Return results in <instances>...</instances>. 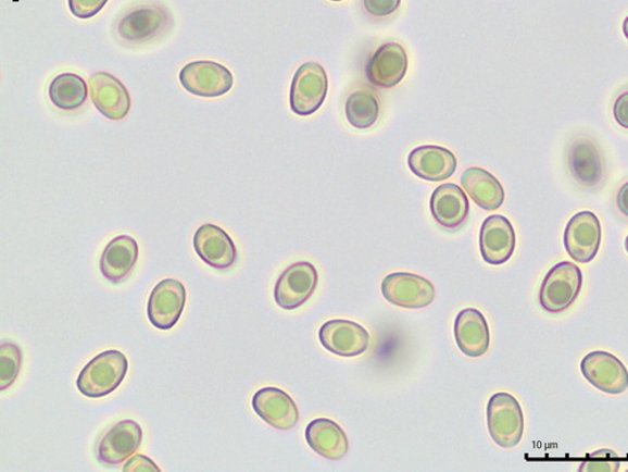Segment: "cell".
<instances>
[{
    "label": "cell",
    "instance_id": "6da1fadb",
    "mask_svg": "<svg viewBox=\"0 0 628 472\" xmlns=\"http://www.w3.org/2000/svg\"><path fill=\"white\" fill-rule=\"evenodd\" d=\"M174 26L171 11L159 2H148L128 8L115 23L117 41L136 47L156 41Z\"/></svg>",
    "mask_w": 628,
    "mask_h": 472
},
{
    "label": "cell",
    "instance_id": "7a4b0ae2",
    "mask_svg": "<svg viewBox=\"0 0 628 472\" xmlns=\"http://www.w3.org/2000/svg\"><path fill=\"white\" fill-rule=\"evenodd\" d=\"M128 372V360L123 351L104 350L79 372L76 386L88 398L106 397L121 386Z\"/></svg>",
    "mask_w": 628,
    "mask_h": 472
},
{
    "label": "cell",
    "instance_id": "3957f363",
    "mask_svg": "<svg viewBox=\"0 0 628 472\" xmlns=\"http://www.w3.org/2000/svg\"><path fill=\"white\" fill-rule=\"evenodd\" d=\"M487 422L490 437L503 449H512L522 442L525 434V415L518 399L511 394L499 392L490 397Z\"/></svg>",
    "mask_w": 628,
    "mask_h": 472
},
{
    "label": "cell",
    "instance_id": "277c9868",
    "mask_svg": "<svg viewBox=\"0 0 628 472\" xmlns=\"http://www.w3.org/2000/svg\"><path fill=\"white\" fill-rule=\"evenodd\" d=\"M582 284L581 269L568 261L560 262L545 275L539 291V302L549 313H562L576 301Z\"/></svg>",
    "mask_w": 628,
    "mask_h": 472
},
{
    "label": "cell",
    "instance_id": "5b68a950",
    "mask_svg": "<svg viewBox=\"0 0 628 472\" xmlns=\"http://www.w3.org/2000/svg\"><path fill=\"white\" fill-rule=\"evenodd\" d=\"M328 92V76L317 62H305L296 71L289 91V105L298 116H311L324 105Z\"/></svg>",
    "mask_w": 628,
    "mask_h": 472
},
{
    "label": "cell",
    "instance_id": "8992f818",
    "mask_svg": "<svg viewBox=\"0 0 628 472\" xmlns=\"http://www.w3.org/2000/svg\"><path fill=\"white\" fill-rule=\"evenodd\" d=\"M185 90L198 98H222L233 89L235 77L229 69L214 61H194L185 65L179 74Z\"/></svg>",
    "mask_w": 628,
    "mask_h": 472
},
{
    "label": "cell",
    "instance_id": "52a82bcc",
    "mask_svg": "<svg viewBox=\"0 0 628 472\" xmlns=\"http://www.w3.org/2000/svg\"><path fill=\"white\" fill-rule=\"evenodd\" d=\"M318 285V271L313 263L300 261L287 268L275 286V300L284 310L300 309L307 303Z\"/></svg>",
    "mask_w": 628,
    "mask_h": 472
},
{
    "label": "cell",
    "instance_id": "ba28073f",
    "mask_svg": "<svg viewBox=\"0 0 628 472\" xmlns=\"http://www.w3.org/2000/svg\"><path fill=\"white\" fill-rule=\"evenodd\" d=\"M381 293L385 300L394 307L423 309L431 306L437 296L430 280L412 272H392L382 280Z\"/></svg>",
    "mask_w": 628,
    "mask_h": 472
},
{
    "label": "cell",
    "instance_id": "9c48e42d",
    "mask_svg": "<svg viewBox=\"0 0 628 472\" xmlns=\"http://www.w3.org/2000/svg\"><path fill=\"white\" fill-rule=\"evenodd\" d=\"M187 306V289L179 280L165 278L152 289L148 301V318L159 331H171L179 323Z\"/></svg>",
    "mask_w": 628,
    "mask_h": 472
},
{
    "label": "cell",
    "instance_id": "30bf717a",
    "mask_svg": "<svg viewBox=\"0 0 628 472\" xmlns=\"http://www.w3.org/2000/svg\"><path fill=\"white\" fill-rule=\"evenodd\" d=\"M318 339L329 353L343 358L365 355L372 341L364 326L342 319L329 320L322 325Z\"/></svg>",
    "mask_w": 628,
    "mask_h": 472
},
{
    "label": "cell",
    "instance_id": "8fae6325",
    "mask_svg": "<svg viewBox=\"0 0 628 472\" xmlns=\"http://www.w3.org/2000/svg\"><path fill=\"white\" fill-rule=\"evenodd\" d=\"M583 377L593 387L608 395H621L628 388V371L616 356L595 350L581 362Z\"/></svg>",
    "mask_w": 628,
    "mask_h": 472
},
{
    "label": "cell",
    "instance_id": "7c38bea8",
    "mask_svg": "<svg viewBox=\"0 0 628 472\" xmlns=\"http://www.w3.org/2000/svg\"><path fill=\"white\" fill-rule=\"evenodd\" d=\"M601 223L590 211L579 212L568 222L565 231V247L572 260L589 263L598 256L601 246Z\"/></svg>",
    "mask_w": 628,
    "mask_h": 472
},
{
    "label": "cell",
    "instance_id": "4fadbf2b",
    "mask_svg": "<svg viewBox=\"0 0 628 472\" xmlns=\"http://www.w3.org/2000/svg\"><path fill=\"white\" fill-rule=\"evenodd\" d=\"M517 246V236L508 219L490 215L482 222L479 248L482 260L491 266H502L512 259Z\"/></svg>",
    "mask_w": 628,
    "mask_h": 472
},
{
    "label": "cell",
    "instance_id": "5bb4252c",
    "mask_svg": "<svg viewBox=\"0 0 628 472\" xmlns=\"http://www.w3.org/2000/svg\"><path fill=\"white\" fill-rule=\"evenodd\" d=\"M194 250L208 266L228 271L236 266L238 250L231 237L219 226L205 223L200 226L192 239Z\"/></svg>",
    "mask_w": 628,
    "mask_h": 472
},
{
    "label": "cell",
    "instance_id": "9a60e30c",
    "mask_svg": "<svg viewBox=\"0 0 628 472\" xmlns=\"http://www.w3.org/2000/svg\"><path fill=\"white\" fill-rule=\"evenodd\" d=\"M143 432L138 422L124 420L112 426L98 445V460L108 467H117L130 459L142 444Z\"/></svg>",
    "mask_w": 628,
    "mask_h": 472
},
{
    "label": "cell",
    "instance_id": "2e32d148",
    "mask_svg": "<svg viewBox=\"0 0 628 472\" xmlns=\"http://www.w3.org/2000/svg\"><path fill=\"white\" fill-rule=\"evenodd\" d=\"M409 59L405 48L397 42L384 44L369 58L366 76L380 89H392L406 76Z\"/></svg>",
    "mask_w": 628,
    "mask_h": 472
},
{
    "label": "cell",
    "instance_id": "e0dca14e",
    "mask_svg": "<svg viewBox=\"0 0 628 472\" xmlns=\"http://www.w3.org/2000/svg\"><path fill=\"white\" fill-rule=\"evenodd\" d=\"M88 87L95 108L104 117L118 122L127 116L131 108L130 94L118 78L108 72H98L90 77Z\"/></svg>",
    "mask_w": 628,
    "mask_h": 472
},
{
    "label": "cell",
    "instance_id": "ac0fdd59",
    "mask_svg": "<svg viewBox=\"0 0 628 472\" xmlns=\"http://www.w3.org/2000/svg\"><path fill=\"white\" fill-rule=\"evenodd\" d=\"M256 415L279 431L292 430L300 421V411L292 397L276 387H265L252 398Z\"/></svg>",
    "mask_w": 628,
    "mask_h": 472
},
{
    "label": "cell",
    "instance_id": "d6986e66",
    "mask_svg": "<svg viewBox=\"0 0 628 472\" xmlns=\"http://www.w3.org/2000/svg\"><path fill=\"white\" fill-rule=\"evenodd\" d=\"M567 162L572 177L585 188H594L605 177L601 150L592 139L581 136L572 141Z\"/></svg>",
    "mask_w": 628,
    "mask_h": 472
},
{
    "label": "cell",
    "instance_id": "ffe728a7",
    "mask_svg": "<svg viewBox=\"0 0 628 472\" xmlns=\"http://www.w3.org/2000/svg\"><path fill=\"white\" fill-rule=\"evenodd\" d=\"M139 254V244L134 237L121 235L112 238L101 256L102 276L114 285L124 283L138 263Z\"/></svg>",
    "mask_w": 628,
    "mask_h": 472
},
{
    "label": "cell",
    "instance_id": "44dd1931",
    "mask_svg": "<svg viewBox=\"0 0 628 472\" xmlns=\"http://www.w3.org/2000/svg\"><path fill=\"white\" fill-rule=\"evenodd\" d=\"M430 211L441 227L455 231L469 218V199L456 184H441L432 191Z\"/></svg>",
    "mask_w": 628,
    "mask_h": 472
},
{
    "label": "cell",
    "instance_id": "7402d4cb",
    "mask_svg": "<svg viewBox=\"0 0 628 472\" xmlns=\"http://www.w3.org/2000/svg\"><path fill=\"white\" fill-rule=\"evenodd\" d=\"M454 335L457 348L466 357H482L490 347L489 325L478 309H464L456 315Z\"/></svg>",
    "mask_w": 628,
    "mask_h": 472
},
{
    "label": "cell",
    "instance_id": "603a6c76",
    "mask_svg": "<svg viewBox=\"0 0 628 472\" xmlns=\"http://www.w3.org/2000/svg\"><path fill=\"white\" fill-rule=\"evenodd\" d=\"M407 164L416 177L428 182H442L453 177L457 160L452 151L445 148L424 146L410 153Z\"/></svg>",
    "mask_w": 628,
    "mask_h": 472
},
{
    "label": "cell",
    "instance_id": "cb8c5ba5",
    "mask_svg": "<svg viewBox=\"0 0 628 472\" xmlns=\"http://www.w3.org/2000/svg\"><path fill=\"white\" fill-rule=\"evenodd\" d=\"M304 437L311 449L322 458L337 461L349 454L348 435L332 420H313L305 428Z\"/></svg>",
    "mask_w": 628,
    "mask_h": 472
},
{
    "label": "cell",
    "instance_id": "d4e9b609",
    "mask_svg": "<svg viewBox=\"0 0 628 472\" xmlns=\"http://www.w3.org/2000/svg\"><path fill=\"white\" fill-rule=\"evenodd\" d=\"M462 187L482 210L495 211L504 203V188L493 174L473 166L462 175Z\"/></svg>",
    "mask_w": 628,
    "mask_h": 472
},
{
    "label": "cell",
    "instance_id": "484cf974",
    "mask_svg": "<svg viewBox=\"0 0 628 472\" xmlns=\"http://www.w3.org/2000/svg\"><path fill=\"white\" fill-rule=\"evenodd\" d=\"M88 89L85 79L77 74H61L55 76L50 87L48 96L55 108L63 111H74L84 105L87 100Z\"/></svg>",
    "mask_w": 628,
    "mask_h": 472
},
{
    "label": "cell",
    "instance_id": "4316f807",
    "mask_svg": "<svg viewBox=\"0 0 628 472\" xmlns=\"http://www.w3.org/2000/svg\"><path fill=\"white\" fill-rule=\"evenodd\" d=\"M344 114L356 129H368L375 125L380 115V100L377 94L365 86L354 90L346 101Z\"/></svg>",
    "mask_w": 628,
    "mask_h": 472
},
{
    "label": "cell",
    "instance_id": "83f0119b",
    "mask_svg": "<svg viewBox=\"0 0 628 472\" xmlns=\"http://www.w3.org/2000/svg\"><path fill=\"white\" fill-rule=\"evenodd\" d=\"M22 359V350L17 344L10 341L0 344V389L10 388L18 378Z\"/></svg>",
    "mask_w": 628,
    "mask_h": 472
},
{
    "label": "cell",
    "instance_id": "f1b7e54d",
    "mask_svg": "<svg viewBox=\"0 0 628 472\" xmlns=\"http://www.w3.org/2000/svg\"><path fill=\"white\" fill-rule=\"evenodd\" d=\"M621 467V459L615 451L602 449L586 456L581 462V472H617Z\"/></svg>",
    "mask_w": 628,
    "mask_h": 472
},
{
    "label": "cell",
    "instance_id": "f546056e",
    "mask_svg": "<svg viewBox=\"0 0 628 472\" xmlns=\"http://www.w3.org/2000/svg\"><path fill=\"white\" fill-rule=\"evenodd\" d=\"M109 0H68V8L72 15L78 20H91L98 15Z\"/></svg>",
    "mask_w": 628,
    "mask_h": 472
},
{
    "label": "cell",
    "instance_id": "4dcf8cb0",
    "mask_svg": "<svg viewBox=\"0 0 628 472\" xmlns=\"http://www.w3.org/2000/svg\"><path fill=\"white\" fill-rule=\"evenodd\" d=\"M401 0H364V8L374 18L390 17L399 10Z\"/></svg>",
    "mask_w": 628,
    "mask_h": 472
},
{
    "label": "cell",
    "instance_id": "1f68e13d",
    "mask_svg": "<svg viewBox=\"0 0 628 472\" xmlns=\"http://www.w3.org/2000/svg\"><path fill=\"white\" fill-rule=\"evenodd\" d=\"M125 472H159L156 463L143 455L131 456L126 460L123 469Z\"/></svg>",
    "mask_w": 628,
    "mask_h": 472
},
{
    "label": "cell",
    "instance_id": "d6a6232c",
    "mask_svg": "<svg viewBox=\"0 0 628 472\" xmlns=\"http://www.w3.org/2000/svg\"><path fill=\"white\" fill-rule=\"evenodd\" d=\"M617 124L628 131V91L618 96L614 105Z\"/></svg>",
    "mask_w": 628,
    "mask_h": 472
},
{
    "label": "cell",
    "instance_id": "836d02e7",
    "mask_svg": "<svg viewBox=\"0 0 628 472\" xmlns=\"http://www.w3.org/2000/svg\"><path fill=\"white\" fill-rule=\"evenodd\" d=\"M617 207L628 218V182L618 190Z\"/></svg>",
    "mask_w": 628,
    "mask_h": 472
},
{
    "label": "cell",
    "instance_id": "e575fe53",
    "mask_svg": "<svg viewBox=\"0 0 628 472\" xmlns=\"http://www.w3.org/2000/svg\"><path fill=\"white\" fill-rule=\"evenodd\" d=\"M624 34H625L626 38L628 39V17H626V20L624 22Z\"/></svg>",
    "mask_w": 628,
    "mask_h": 472
},
{
    "label": "cell",
    "instance_id": "d590c367",
    "mask_svg": "<svg viewBox=\"0 0 628 472\" xmlns=\"http://www.w3.org/2000/svg\"><path fill=\"white\" fill-rule=\"evenodd\" d=\"M625 248H626V251H627V253H628V236L626 237Z\"/></svg>",
    "mask_w": 628,
    "mask_h": 472
},
{
    "label": "cell",
    "instance_id": "8d00e7d4",
    "mask_svg": "<svg viewBox=\"0 0 628 472\" xmlns=\"http://www.w3.org/2000/svg\"><path fill=\"white\" fill-rule=\"evenodd\" d=\"M331 2H342V0H331Z\"/></svg>",
    "mask_w": 628,
    "mask_h": 472
}]
</instances>
